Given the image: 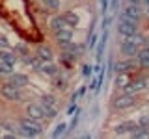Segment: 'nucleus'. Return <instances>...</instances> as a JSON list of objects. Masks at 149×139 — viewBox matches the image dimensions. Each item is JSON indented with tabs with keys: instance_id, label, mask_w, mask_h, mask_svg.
Masks as SVG:
<instances>
[{
	"instance_id": "aec40b11",
	"label": "nucleus",
	"mask_w": 149,
	"mask_h": 139,
	"mask_svg": "<svg viewBox=\"0 0 149 139\" xmlns=\"http://www.w3.org/2000/svg\"><path fill=\"white\" fill-rule=\"evenodd\" d=\"M41 2H43V6H45L47 11H58L60 6H62L60 0H41Z\"/></svg>"
},
{
	"instance_id": "9b49d317",
	"label": "nucleus",
	"mask_w": 149,
	"mask_h": 139,
	"mask_svg": "<svg viewBox=\"0 0 149 139\" xmlns=\"http://www.w3.org/2000/svg\"><path fill=\"white\" fill-rule=\"evenodd\" d=\"M138 128V120H123V122H119L118 126H116V136H130V132H134V130Z\"/></svg>"
},
{
	"instance_id": "ddd939ff",
	"label": "nucleus",
	"mask_w": 149,
	"mask_h": 139,
	"mask_svg": "<svg viewBox=\"0 0 149 139\" xmlns=\"http://www.w3.org/2000/svg\"><path fill=\"white\" fill-rule=\"evenodd\" d=\"M36 56H37V58H39L43 63H49V61H52V59H54L52 48H50V46H47V45H41V46H37V50H36Z\"/></svg>"
},
{
	"instance_id": "cd10ccee",
	"label": "nucleus",
	"mask_w": 149,
	"mask_h": 139,
	"mask_svg": "<svg viewBox=\"0 0 149 139\" xmlns=\"http://www.w3.org/2000/svg\"><path fill=\"white\" fill-rule=\"evenodd\" d=\"M84 93H86V87H80L78 91H74L73 95H71V104H74V102H77L78 98H80V96L84 95Z\"/></svg>"
},
{
	"instance_id": "1a4fd4ad",
	"label": "nucleus",
	"mask_w": 149,
	"mask_h": 139,
	"mask_svg": "<svg viewBox=\"0 0 149 139\" xmlns=\"http://www.w3.org/2000/svg\"><path fill=\"white\" fill-rule=\"evenodd\" d=\"M121 17L129 19V21H134V22H140V19H142V9H140V6L127 4V6L123 8V11H121Z\"/></svg>"
},
{
	"instance_id": "2eb2a0df",
	"label": "nucleus",
	"mask_w": 149,
	"mask_h": 139,
	"mask_svg": "<svg viewBox=\"0 0 149 139\" xmlns=\"http://www.w3.org/2000/svg\"><path fill=\"white\" fill-rule=\"evenodd\" d=\"M49 26H50V30H52V34H54V32H60V30H65V28H69V24L65 22L63 15H54L52 19H50Z\"/></svg>"
},
{
	"instance_id": "9d476101",
	"label": "nucleus",
	"mask_w": 149,
	"mask_h": 139,
	"mask_svg": "<svg viewBox=\"0 0 149 139\" xmlns=\"http://www.w3.org/2000/svg\"><path fill=\"white\" fill-rule=\"evenodd\" d=\"M136 67H138L136 58H127V59H121V61H118V63L114 65L116 72H130V71H134Z\"/></svg>"
},
{
	"instance_id": "423d86ee",
	"label": "nucleus",
	"mask_w": 149,
	"mask_h": 139,
	"mask_svg": "<svg viewBox=\"0 0 149 139\" xmlns=\"http://www.w3.org/2000/svg\"><path fill=\"white\" fill-rule=\"evenodd\" d=\"M149 87V76H134V80L129 82V85L125 87V93H142Z\"/></svg>"
},
{
	"instance_id": "b1692460",
	"label": "nucleus",
	"mask_w": 149,
	"mask_h": 139,
	"mask_svg": "<svg viewBox=\"0 0 149 139\" xmlns=\"http://www.w3.org/2000/svg\"><path fill=\"white\" fill-rule=\"evenodd\" d=\"M65 85H67V80L62 78V76L58 78V74H56V76H54V87H58V89H65Z\"/></svg>"
},
{
	"instance_id": "6ab92c4d",
	"label": "nucleus",
	"mask_w": 149,
	"mask_h": 139,
	"mask_svg": "<svg viewBox=\"0 0 149 139\" xmlns=\"http://www.w3.org/2000/svg\"><path fill=\"white\" fill-rule=\"evenodd\" d=\"M62 15L65 19V22L69 24V28H77V24L80 22V19H78V15L74 11H65V13H62Z\"/></svg>"
},
{
	"instance_id": "c756f323",
	"label": "nucleus",
	"mask_w": 149,
	"mask_h": 139,
	"mask_svg": "<svg viewBox=\"0 0 149 139\" xmlns=\"http://www.w3.org/2000/svg\"><path fill=\"white\" fill-rule=\"evenodd\" d=\"M95 45H97V34H90L88 35V46H90V48H95Z\"/></svg>"
},
{
	"instance_id": "a211bd4d",
	"label": "nucleus",
	"mask_w": 149,
	"mask_h": 139,
	"mask_svg": "<svg viewBox=\"0 0 149 139\" xmlns=\"http://www.w3.org/2000/svg\"><path fill=\"white\" fill-rule=\"evenodd\" d=\"M39 72H43V74H47V76H50V78H54L56 74L60 72V69H58V65H54L52 61H49V63H43V65H41Z\"/></svg>"
},
{
	"instance_id": "473e14b6",
	"label": "nucleus",
	"mask_w": 149,
	"mask_h": 139,
	"mask_svg": "<svg viewBox=\"0 0 149 139\" xmlns=\"http://www.w3.org/2000/svg\"><path fill=\"white\" fill-rule=\"evenodd\" d=\"M9 43H8V39H6V35H0V48H8Z\"/></svg>"
},
{
	"instance_id": "2f4dec72",
	"label": "nucleus",
	"mask_w": 149,
	"mask_h": 139,
	"mask_svg": "<svg viewBox=\"0 0 149 139\" xmlns=\"http://www.w3.org/2000/svg\"><path fill=\"white\" fill-rule=\"evenodd\" d=\"M91 72H93V67H91V65H84V67H82V74H84V76H91Z\"/></svg>"
},
{
	"instance_id": "39448f33",
	"label": "nucleus",
	"mask_w": 149,
	"mask_h": 139,
	"mask_svg": "<svg viewBox=\"0 0 149 139\" xmlns=\"http://www.w3.org/2000/svg\"><path fill=\"white\" fill-rule=\"evenodd\" d=\"M0 95H2L6 100H9V102H21L22 98H24L21 87H15V85H11V83H8V82L0 87Z\"/></svg>"
},
{
	"instance_id": "5701e85b",
	"label": "nucleus",
	"mask_w": 149,
	"mask_h": 139,
	"mask_svg": "<svg viewBox=\"0 0 149 139\" xmlns=\"http://www.w3.org/2000/svg\"><path fill=\"white\" fill-rule=\"evenodd\" d=\"M65 128H67V124H65V122H60L58 126H56V130L52 132V137H60V136H63V133H65Z\"/></svg>"
},
{
	"instance_id": "4be33fe9",
	"label": "nucleus",
	"mask_w": 149,
	"mask_h": 139,
	"mask_svg": "<svg viewBox=\"0 0 149 139\" xmlns=\"http://www.w3.org/2000/svg\"><path fill=\"white\" fill-rule=\"evenodd\" d=\"M43 108H45V120L54 119L56 115H58V109H56V106H43Z\"/></svg>"
},
{
	"instance_id": "f03ea898",
	"label": "nucleus",
	"mask_w": 149,
	"mask_h": 139,
	"mask_svg": "<svg viewBox=\"0 0 149 139\" xmlns=\"http://www.w3.org/2000/svg\"><path fill=\"white\" fill-rule=\"evenodd\" d=\"M143 46V35H136L134 39H121L119 43V52L125 58H136V54L140 52V48Z\"/></svg>"
},
{
	"instance_id": "dca6fc26",
	"label": "nucleus",
	"mask_w": 149,
	"mask_h": 139,
	"mask_svg": "<svg viewBox=\"0 0 149 139\" xmlns=\"http://www.w3.org/2000/svg\"><path fill=\"white\" fill-rule=\"evenodd\" d=\"M0 61L2 63H6L8 67H15V63H17V56L13 54V52H9L8 48H0Z\"/></svg>"
},
{
	"instance_id": "72a5a7b5",
	"label": "nucleus",
	"mask_w": 149,
	"mask_h": 139,
	"mask_svg": "<svg viewBox=\"0 0 149 139\" xmlns=\"http://www.w3.org/2000/svg\"><path fill=\"white\" fill-rule=\"evenodd\" d=\"M127 4H134V6H142V0H127Z\"/></svg>"
},
{
	"instance_id": "0eeeda50",
	"label": "nucleus",
	"mask_w": 149,
	"mask_h": 139,
	"mask_svg": "<svg viewBox=\"0 0 149 139\" xmlns=\"http://www.w3.org/2000/svg\"><path fill=\"white\" fill-rule=\"evenodd\" d=\"M54 41H56V45H58L60 48L71 45L73 43V30H71V28H65V30L54 32Z\"/></svg>"
},
{
	"instance_id": "7c9ffc66",
	"label": "nucleus",
	"mask_w": 149,
	"mask_h": 139,
	"mask_svg": "<svg viewBox=\"0 0 149 139\" xmlns=\"http://www.w3.org/2000/svg\"><path fill=\"white\" fill-rule=\"evenodd\" d=\"M78 120H80V111H77V113H74V117H73V120H71V124H69V130H74V128H77Z\"/></svg>"
},
{
	"instance_id": "f704fd0d",
	"label": "nucleus",
	"mask_w": 149,
	"mask_h": 139,
	"mask_svg": "<svg viewBox=\"0 0 149 139\" xmlns=\"http://www.w3.org/2000/svg\"><path fill=\"white\" fill-rule=\"evenodd\" d=\"M142 4L143 6H149V0H142Z\"/></svg>"
},
{
	"instance_id": "7ed1b4c3",
	"label": "nucleus",
	"mask_w": 149,
	"mask_h": 139,
	"mask_svg": "<svg viewBox=\"0 0 149 139\" xmlns=\"http://www.w3.org/2000/svg\"><path fill=\"white\" fill-rule=\"evenodd\" d=\"M118 35L121 39H134L138 35V22L129 21L125 17H119L118 21Z\"/></svg>"
},
{
	"instance_id": "20e7f679",
	"label": "nucleus",
	"mask_w": 149,
	"mask_h": 139,
	"mask_svg": "<svg viewBox=\"0 0 149 139\" xmlns=\"http://www.w3.org/2000/svg\"><path fill=\"white\" fill-rule=\"evenodd\" d=\"M132 106H136V93L121 91L119 95H116L112 98V108L114 109H130Z\"/></svg>"
},
{
	"instance_id": "393cba45",
	"label": "nucleus",
	"mask_w": 149,
	"mask_h": 139,
	"mask_svg": "<svg viewBox=\"0 0 149 139\" xmlns=\"http://www.w3.org/2000/svg\"><path fill=\"white\" fill-rule=\"evenodd\" d=\"M11 72H13V69H11V67H8L6 63L0 61V76H9Z\"/></svg>"
},
{
	"instance_id": "6e6552de",
	"label": "nucleus",
	"mask_w": 149,
	"mask_h": 139,
	"mask_svg": "<svg viewBox=\"0 0 149 139\" xmlns=\"http://www.w3.org/2000/svg\"><path fill=\"white\" fill-rule=\"evenodd\" d=\"M26 115L28 117H32V119H37V120H43L45 119V108H43V104H37V102H30V104H26Z\"/></svg>"
},
{
	"instance_id": "f257e3e1",
	"label": "nucleus",
	"mask_w": 149,
	"mask_h": 139,
	"mask_svg": "<svg viewBox=\"0 0 149 139\" xmlns=\"http://www.w3.org/2000/svg\"><path fill=\"white\" fill-rule=\"evenodd\" d=\"M19 133L24 137H37L43 133V124H41V120L37 119H32V117H22L19 120Z\"/></svg>"
},
{
	"instance_id": "4468645a",
	"label": "nucleus",
	"mask_w": 149,
	"mask_h": 139,
	"mask_svg": "<svg viewBox=\"0 0 149 139\" xmlns=\"http://www.w3.org/2000/svg\"><path fill=\"white\" fill-rule=\"evenodd\" d=\"M8 83H11V85H15V87H24V85H28V76L22 74V72H11Z\"/></svg>"
},
{
	"instance_id": "c85d7f7f",
	"label": "nucleus",
	"mask_w": 149,
	"mask_h": 139,
	"mask_svg": "<svg viewBox=\"0 0 149 139\" xmlns=\"http://www.w3.org/2000/svg\"><path fill=\"white\" fill-rule=\"evenodd\" d=\"M138 126H142V128H149V115H142V117L138 119Z\"/></svg>"
},
{
	"instance_id": "a878e982",
	"label": "nucleus",
	"mask_w": 149,
	"mask_h": 139,
	"mask_svg": "<svg viewBox=\"0 0 149 139\" xmlns=\"http://www.w3.org/2000/svg\"><path fill=\"white\" fill-rule=\"evenodd\" d=\"M99 8H101V13L102 15H106L110 9V0H99Z\"/></svg>"
},
{
	"instance_id": "412c9836",
	"label": "nucleus",
	"mask_w": 149,
	"mask_h": 139,
	"mask_svg": "<svg viewBox=\"0 0 149 139\" xmlns=\"http://www.w3.org/2000/svg\"><path fill=\"white\" fill-rule=\"evenodd\" d=\"M41 104L43 106H56V96L47 93V95H41Z\"/></svg>"
},
{
	"instance_id": "bb28decb",
	"label": "nucleus",
	"mask_w": 149,
	"mask_h": 139,
	"mask_svg": "<svg viewBox=\"0 0 149 139\" xmlns=\"http://www.w3.org/2000/svg\"><path fill=\"white\" fill-rule=\"evenodd\" d=\"M15 52H19V54L22 56V58H24V56L30 54V50H28V46H26V45H15Z\"/></svg>"
},
{
	"instance_id": "c9c22d12",
	"label": "nucleus",
	"mask_w": 149,
	"mask_h": 139,
	"mask_svg": "<svg viewBox=\"0 0 149 139\" xmlns=\"http://www.w3.org/2000/svg\"><path fill=\"white\" fill-rule=\"evenodd\" d=\"M146 15L149 17V6H146Z\"/></svg>"
},
{
	"instance_id": "f8f14e48",
	"label": "nucleus",
	"mask_w": 149,
	"mask_h": 139,
	"mask_svg": "<svg viewBox=\"0 0 149 139\" xmlns=\"http://www.w3.org/2000/svg\"><path fill=\"white\" fill-rule=\"evenodd\" d=\"M136 61H138L140 69L149 71V46H142L140 48V52L136 54Z\"/></svg>"
},
{
	"instance_id": "f3484780",
	"label": "nucleus",
	"mask_w": 149,
	"mask_h": 139,
	"mask_svg": "<svg viewBox=\"0 0 149 139\" xmlns=\"http://www.w3.org/2000/svg\"><path fill=\"white\" fill-rule=\"evenodd\" d=\"M132 80V76H130V72H118V76H116V87H118V91H123L125 87L129 85V82Z\"/></svg>"
}]
</instances>
